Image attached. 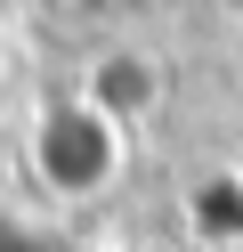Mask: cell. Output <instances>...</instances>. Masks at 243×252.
Listing matches in <instances>:
<instances>
[{"label": "cell", "mask_w": 243, "mask_h": 252, "mask_svg": "<svg viewBox=\"0 0 243 252\" xmlns=\"http://www.w3.org/2000/svg\"><path fill=\"white\" fill-rule=\"evenodd\" d=\"M122 163H130V130L106 122L81 90H49V98L32 106V122H25V171H32L41 195L97 203L113 179H122Z\"/></svg>", "instance_id": "1"}, {"label": "cell", "mask_w": 243, "mask_h": 252, "mask_svg": "<svg viewBox=\"0 0 243 252\" xmlns=\"http://www.w3.org/2000/svg\"><path fill=\"white\" fill-rule=\"evenodd\" d=\"M65 90H81V98H89L106 122H122V130H146V122L162 114V98H170V73H162V57L146 49V41L113 33L106 49L81 57V73H73Z\"/></svg>", "instance_id": "2"}, {"label": "cell", "mask_w": 243, "mask_h": 252, "mask_svg": "<svg viewBox=\"0 0 243 252\" xmlns=\"http://www.w3.org/2000/svg\"><path fill=\"white\" fill-rule=\"evenodd\" d=\"M0 252H65V244H57L49 228H32L16 203H0Z\"/></svg>", "instance_id": "3"}, {"label": "cell", "mask_w": 243, "mask_h": 252, "mask_svg": "<svg viewBox=\"0 0 243 252\" xmlns=\"http://www.w3.org/2000/svg\"><path fill=\"white\" fill-rule=\"evenodd\" d=\"M73 17L106 25V33H130L138 17H154V0H73Z\"/></svg>", "instance_id": "4"}]
</instances>
